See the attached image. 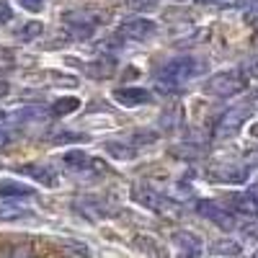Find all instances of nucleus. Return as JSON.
<instances>
[{"label": "nucleus", "instance_id": "obj_23", "mask_svg": "<svg viewBox=\"0 0 258 258\" xmlns=\"http://www.w3.org/2000/svg\"><path fill=\"white\" fill-rule=\"evenodd\" d=\"M18 6H24L26 11H39L44 6V0H18Z\"/></svg>", "mask_w": 258, "mask_h": 258}, {"label": "nucleus", "instance_id": "obj_7", "mask_svg": "<svg viewBox=\"0 0 258 258\" xmlns=\"http://www.w3.org/2000/svg\"><path fill=\"white\" fill-rule=\"evenodd\" d=\"M62 165L68 170H75V173H85V170H103V165L88 155V153H80V150H73V153H64L62 155Z\"/></svg>", "mask_w": 258, "mask_h": 258}, {"label": "nucleus", "instance_id": "obj_9", "mask_svg": "<svg viewBox=\"0 0 258 258\" xmlns=\"http://www.w3.org/2000/svg\"><path fill=\"white\" fill-rule=\"evenodd\" d=\"M111 96H114V101H116L119 106H126V109L153 103V93L145 91V88H116Z\"/></svg>", "mask_w": 258, "mask_h": 258}, {"label": "nucleus", "instance_id": "obj_19", "mask_svg": "<svg viewBox=\"0 0 258 258\" xmlns=\"http://www.w3.org/2000/svg\"><path fill=\"white\" fill-rule=\"evenodd\" d=\"M16 52L13 49H0V73H8L16 68Z\"/></svg>", "mask_w": 258, "mask_h": 258}, {"label": "nucleus", "instance_id": "obj_16", "mask_svg": "<svg viewBox=\"0 0 258 258\" xmlns=\"http://www.w3.org/2000/svg\"><path fill=\"white\" fill-rule=\"evenodd\" d=\"M41 31H44V26H41L39 21H29L26 26H21V29H18V39H21V41H34Z\"/></svg>", "mask_w": 258, "mask_h": 258}, {"label": "nucleus", "instance_id": "obj_21", "mask_svg": "<svg viewBox=\"0 0 258 258\" xmlns=\"http://www.w3.org/2000/svg\"><path fill=\"white\" fill-rule=\"evenodd\" d=\"M240 232L245 235V238H250V240H258V214H250V222H245Z\"/></svg>", "mask_w": 258, "mask_h": 258}, {"label": "nucleus", "instance_id": "obj_14", "mask_svg": "<svg viewBox=\"0 0 258 258\" xmlns=\"http://www.w3.org/2000/svg\"><path fill=\"white\" fill-rule=\"evenodd\" d=\"M106 153H109L111 158H116V160H135L137 158L135 147L126 145V142H106Z\"/></svg>", "mask_w": 258, "mask_h": 258}, {"label": "nucleus", "instance_id": "obj_24", "mask_svg": "<svg viewBox=\"0 0 258 258\" xmlns=\"http://www.w3.org/2000/svg\"><path fill=\"white\" fill-rule=\"evenodd\" d=\"M80 140H88V137H83V135H73V132H68V135H59V137H54V142H80Z\"/></svg>", "mask_w": 258, "mask_h": 258}, {"label": "nucleus", "instance_id": "obj_28", "mask_svg": "<svg viewBox=\"0 0 258 258\" xmlns=\"http://www.w3.org/2000/svg\"><path fill=\"white\" fill-rule=\"evenodd\" d=\"M8 93H11V85H8L6 80H0V98H6Z\"/></svg>", "mask_w": 258, "mask_h": 258}, {"label": "nucleus", "instance_id": "obj_5", "mask_svg": "<svg viewBox=\"0 0 258 258\" xmlns=\"http://www.w3.org/2000/svg\"><path fill=\"white\" fill-rule=\"evenodd\" d=\"M119 34L124 39H135V41H145L153 34H158V24L153 18H129L119 26Z\"/></svg>", "mask_w": 258, "mask_h": 258}, {"label": "nucleus", "instance_id": "obj_17", "mask_svg": "<svg viewBox=\"0 0 258 258\" xmlns=\"http://www.w3.org/2000/svg\"><path fill=\"white\" fill-rule=\"evenodd\" d=\"M212 253L214 255H240L243 248L238 243H232V240H222V243H217V245L212 248Z\"/></svg>", "mask_w": 258, "mask_h": 258}, {"label": "nucleus", "instance_id": "obj_22", "mask_svg": "<svg viewBox=\"0 0 258 258\" xmlns=\"http://www.w3.org/2000/svg\"><path fill=\"white\" fill-rule=\"evenodd\" d=\"M11 18H13V11H11V6L6 3V0H0V24H8Z\"/></svg>", "mask_w": 258, "mask_h": 258}, {"label": "nucleus", "instance_id": "obj_25", "mask_svg": "<svg viewBox=\"0 0 258 258\" xmlns=\"http://www.w3.org/2000/svg\"><path fill=\"white\" fill-rule=\"evenodd\" d=\"M8 142H13V132H8V129H0V147H6Z\"/></svg>", "mask_w": 258, "mask_h": 258}, {"label": "nucleus", "instance_id": "obj_3", "mask_svg": "<svg viewBox=\"0 0 258 258\" xmlns=\"http://www.w3.org/2000/svg\"><path fill=\"white\" fill-rule=\"evenodd\" d=\"M197 212L202 214L204 220H209L212 225H217V227L225 230V232H230V230L235 227V214H232L227 207H222V204H217V202H212V199H199Z\"/></svg>", "mask_w": 258, "mask_h": 258}, {"label": "nucleus", "instance_id": "obj_13", "mask_svg": "<svg viewBox=\"0 0 258 258\" xmlns=\"http://www.w3.org/2000/svg\"><path fill=\"white\" fill-rule=\"evenodd\" d=\"M34 188L21 183L16 178H3L0 181V199H21V197H34Z\"/></svg>", "mask_w": 258, "mask_h": 258}, {"label": "nucleus", "instance_id": "obj_29", "mask_svg": "<svg viewBox=\"0 0 258 258\" xmlns=\"http://www.w3.org/2000/svg\"><path fill=\"white\" fill-rule=\"evenodd\" d=\"M250 109L258 111V91H253V96H250Z\"/></svg>", "mask_w": 258, "mask_h": 258}, {"label": "nucleus", "instance_id": "obj_10", "mask_svg": "<svg viewBox=\"0 0 258 258\" xmlns=\"http://www.w3.org/2000/svg\"><path fill=\"white\" fill-rule=\"evenodd\" d=\"M227 199H230L227 204H230L235 212L245 214V217H250V214H258V188H250V191H245V194H230Z\"/></svg>", "mask_w": 258, "mask_h": 258}, {"label": "nucleus", "instance_id": "obj_6", "mask_svg": "<svg viewBox=\"0 0 258 258\" xmlns=\"http://www.w3.org/2000/svg\"><path fill=\"white\" fill-rule=\"evenodd\" d=\"M243 124H245V111L243 109H232V111H227V114H222L217 119V124H214V137H220V140L235 137L240 132Z\"/></svg>", "mask_w": 258, "mask_h": 258}, {"label": "nucleus", "instance_id": "obj_26", "mask_svg": "<svg viewBox=\"0 0 258 258\" xmlns=\"http://www.w3.org/2000/svg\"><path fill=\"white\" fill-rule=\"evenodd\" d=\"M199 6H214V8H220V6H227L230 0H197Z\"/></svg>", "mask_w": 258, "mask_h": 258}, {"label": "nucleus", "instance_id": "obj_18", "mask_svg": "<svg viewBox=\"0 0 258 258\" xmlns=\"http://www.w3.org/2000/svg\"><path fill=\"white\" fill-rule=\"evenodd\" d=\"M0 220L13 222V220H34V212L26 209H0Z\"/></svg>", "mask_w": 258, "mask_h": 258}, {"label": "nucleus", "instance_id": "obj_20", "mask_svg": "<svg viewBox=\"0 0 258 258\" xmlns=\"http://www.w3.org/2000/svg\"><path fill=\"white\" fill-rule=\"evenodd\" d=\"M49 109H41V106H31V109H21L18 111V119H47Z\"/></svg>", "mask_w": 258, "mask_h": 258}, {"label": "nucleus", "instance_id": "obj_27", "mask_svg": "<svg viewBox=\"0 0 258 258\" xmlns=\"http://www.w3.org/2000/svg\"><path fill=\"white\" fill-rule=\"evenodd\" d=\"M245 21H248V24H258V8L255 11H248L245 13Z\"/></svg>", "mask_w": 258, "mask_h": 258}, {"label": "nucleus", "instance_id": "obj_8", "mask_svg": "<svg viewBox=\"0 0 258 258\" xmlns=\"http://www.w3.org/2000/svg\"><path fill=\"white\" fill-rule=\"evenodd\" d=\"M209 181H220V183H243L248 181V168L240 165H214L207 170Z\"/></svg>", "mask_w": 258, "mask_h": 258}, {"label": "nucleus", "instance_id": "obj_30", "mask_svg": "<svg viewBox=\"0 0 258 258\" xmlns=\"http://www.w3.org/2000/svg\"><path fill=\"white\" fill-rule=\"evenodd\" d=\"M6 116H8V114H6V111H0V121H3V119H6Z\"/></svg>", "mask_w": 258, "mask_h": 258}, {"label": "nucleus", "instance_id": "obj_4", "mask_svg": "<svg viewBox=\"0 0 258 258\" xmlns=\"http://www.w3.org/2000/svg\"><path fill=\"white\" fill-rule=\"evenodd\" d=\"M135 202H140L142 207H147L150 212H158V214H176L178 207L173 204V199L163 197V194L147 188V186H135Z\"/></svg>", "mask_w": 258, "mask_h": 258}, {"label": "nucleus", "instance_id": "obj_12", "mask_svg": "<svg viewBox=\"0 0 258 258\" xmlns=\"http://www.w3.org/2000/svg\"><path fill=\"white\" fill-rule=\"evenodd\" d=\"M173 243L181 248L183 255H199L204 250L202 238H199V235H194V232H188V230H176L173 232Z\"/></svg>", "mask_w": 258, "mask_h": 258}, {"label": "nucleus", "instance_id": "obj_15", "mask_svg": "<svg viewBox=\"0 0 258 258\" xmlns=\"http://www.w3.org/2000/svg\"><path fill=\"white\" fill-rule=\"evenodd\" d=\"M75 109H80V101H78V98H59V101H54V103L49 106V114H52V116H68V114H73Z\"/></svg>", "mask_w": 258, "mask_h": 258}, {"label": "nucleus", "instance_id": "obj_1", "mask_svg": "<svg viewBox=\"0 0 258 258\" xmlns=\"http://www.w3.org/2000/svg\"><path fill=\"white\" fill-rule=\"evenodd\" d=\"M204 73H207V62L191 57V54L173 57V59H168L163 64V80H168L170 85H178V83H186V80H197Z\"/></svg>", "mask_w": 258, "mask_h": 258}, {"label": "nucleus", "instance_id": "obj_2", "mask_svg": "<svg viewBox=\"0 0 258 258\" xmlns=\"http://www.w3.org/2000/svg\"><path fill=\"white\" fill-rule=\"evenodd\" d=\"M207 91L214 93L217 98H230V96H240L243 91H248V78L238 70H225L212 75L207 83Z\"/></svg>", "mask_w": 258, "mask_h": 258}, {"label": "nucleus", "instance_id": "obj_11", "mask_svg": "<svg viewBox=\"0 0 258 258\" xmlns=\"http://www.w3.org/2000/svg\"><path fill=\"white\" fill-rule=\"evenodd\" d=\"M18 170L24 176H31L34 181L44 183L47 188H54L57 186V173H54L49 165H44V163H26V165H18Z\"/></svg>", "mask_w": 258, "mask_h": 258}]
</instances>
